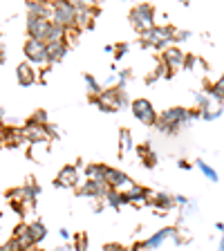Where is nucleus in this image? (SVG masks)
<instances>
[{
	"instance_id": "8",
	"label": "nucleus",
	"mask_w": 224,
	"mask_h": 251,
	"mask_svg": "<svg viewBox=\"0 0 224 251\" xmlns=\"http://www.w3.org/2000/svg\"><path fill=\"white\" fill-rule=\"evenodd\" d=\"M25 54H27V58H29V63H41V65L50 63L47 61V45L41 41H36V38H27Z\"/></svg>"
},
{
	"instance_id": "6",
	"label": "nucleus",
	"mask_w": 224,
	"mask_h": 251,
	"mask_svg": "<svg viewBox=\"0 0 224 251\" xmlns=\"http://www.w3.org/2000/svg\"><path fill=\"white\" fill-rule=\"evenodd\" d=\"M50 27H52V21H50V18H45V16L27 14V34H29V38H36V41H41V43H45L47 45Z\"/></svg>"
},
{
	"instance_id": "30",
	"label": "nucleus",
	"mask_w": 224,
	"mask_h": 251,
	"mask_svg": "<svg viewBox=\"0 0 224 251\" xmlns=\"http://www.w3.org/2000/svg\"><path fill=\"white\" fill-rule=\"evenodd\" d=\"M215 229H218L220 233H224V222H215Z\"/></svg>"
},
{
	"instance_id": "12",
	"label": "nucleus",
	"mask_w": 224,
	"mask_h": 251,
	"mask_svg": "<svg viewBox=\"0 0 224 251\" xmlns=\"http://www.w3.org/2000/svg\"><path fill=\"white\" fill-rule=\"evenodd\" d=\"M175 235H177V226H166V229H159L157 233H152L146 242H144V249H159L168 238L175 240Z\"/></svg>"
},
{
	"instance_id": "32",
	"label": "nucleus",
	"mask_w": 224,
	"mask_h": 251,
	"mask_svg": "<svg viewBox=\"0 0 224 251\" xmlns=\"http://www.w3.org/2000/svg\"><path fill=\"white\" fill-rule=\"evenodd\" d=\"M179 168H191V164H188L186 159H182V162H179Z\"/></svg>"
},
{
	"instance_id": "24",
	"label": "nucleus",
	"mask_w": 224,
	"mask_h": 251,
	"mask_svg": "<svg viewBox=\"0 0 224 251\" xmlns=\"http://www.w3.org/2000/svg\"><path fill=\"white\" fill-rule=\"evenodd\" d=\"M83 78H85V85H88V90H90V94H92V97H99V94L103 92V90H101V85H99V81H97L92 74H85Z\"/></svg>"
},
{
	"instance_id": "10",
	"label": "nucleus",
	"mask_w": 224,
	"mask_h": 251,
	"mask_svg": "<svg viewBox=\"0 0 224 251\" xmlns=\"http://www.w3.org/2000/svg\"><path fill=\"white\" fill-rule=\"evenodd\" d=\"M108 191H110L108 184L94 182V179H88V182H83L78 186V193L83 195V198H90V200H103Z\"/></svg>"
},
{
	"instance_id": "25",
	"label": "nucleus",
	"mask_w": 224,
	"mask_h": 251,
	"mask_svg": "<svg viewBox=\"0 0 224 251\" xmlns=\"http://www.w3.org/2000/svg\"><path fill=\"white\" fill-rule=\"evenodd\" d=\"M119 141H121V152H128L130 148H135V146H132V139H130V132H128V130H121L119 132Z\"/></svg>"
},
{
	"instance_id": "29",
	"label": "nucleus",
	"mask_w": 224,
	"mask_h": 251,
	"mask_svg": "<svg viewBox=\"0 0 224 251\" xmlns=\"http://www.w3.org/2000/svg\"><path fill=\"white\" fill-rule=\"evenodd\" d=\"M215 85H218V88H220V90H224V74H222V76H220V78H218V81H215Z\"/></svg>"
},
{
	"instance_id": "27",
	"label": "nucleus",
	"mask_w": 224,
	"mask_h": 251,
	"mask_svg": "<svg viewBox=\"0 0 224 251\" xmlns=\"http://www.w3.org/2000/svg\"><path fill=\"white\" fill-rule=\"evenodd\" d=\"M125 52H128V45H125V43H121L119 47H115V54H117L115 58H124V54H125Z\"/></svg>"
},
{
	"instance_id": "22",
	"label": "nucleus",
	"mask_w": 224,
	"mask_h": 251,
	"mask_svg": "<svg viewBox=\"0 0 224 251\" xmlns=\"http://www.w3.org/2000/svg\"><path fill=\"white\" fill-rule=\"evenodd\" d=\"M137 152H139V157H141V159H144V164H146L148 168H152V166H155V164H157V157H155V152H152L148 146H139V148H137Z\"/></svg>"
},
{
	"instance_id": "28",
	"label": "nucleus",
	"mask_w": 224,
	"mask_h": 251,
	"mask_svg": "<svg viewBox=\"0 0 224 251\" xmlns=\"http://www.w3.org/2000/svg\"><path fill=\"white\" fill-rule=\"evenodd\" d=\"M103 251H125V249L124 247H119V245H105Z\"/></svg>"
},
{
	"instance_id": "33",
	"label": "nucleus",
	"mask_w": 224,
	"mask_h": 251,
	"mask_svg": "<svg viewBox=\"0 0 224 251\" xmlns=\"http://www.w3.org/2000/svg\"><path fill=\"white\" fill-rule=\"evenodd\" d=\"M220 251H224V235H222V240H220Z\"/></svg>"
},
{
	"instance_id": "3",
	"label": "nucleus",
	"mask_w": 224,
	"mask_h": 251,
	"mask_svg": "<svg viewBox=\"0 0 224 251\" xmlns=\"http://www.w3.org/2000/svg\"><path fill=\"white\" fill-rule=\"evenodd\" d=\"M130 25L135 27L139 34H146L155 27V7L152 5H137L135 9L130 11Z\"/></svg>"
},
{
	"instance_id": "1",
	"label": "nucleus",
	"mask_w": 224,
	"mask_h": 251,
	"mask_svg": "<svg viewBox=\"0 0 224 251\" xmlns=\"http://www.w3.org/2000/svg\"><path fill=\"white\" fill-rule=\"evenodd\" d=\"M173 34H175V27L155 25L150 31L141 34V45L152 47V50H166V47H171V43H173Z\"/></svg>"
},
{
	"instance_id": "2",
	"label": "nucleus",
	"mask_w": 224,
	"mask_h": 251,
	"mask_svg": "<svg viewBox=\"0 0 224 251\" xmlns=\"http://www.w3.org/2000/svg\"><path fill=\"white\" fill-rule=\"evenodd\" d=\"M92 103H97L103 112H115V110L125 108L128 97H125V90L110 88V90H103L99 97H92Z\"/></svg>"
},
{
	"instance_id": "15",
	"label": "nucleus",
	"mask_w": 224,
	"mask_h": 251,
	"mask_svg": "<svg viewBox=\"0 0 224 251\" xmlns=\"http://www.w3.org/2000/svg\"><path fill=\"white\" fill-rule=\"evenodd\" d=\"M16 74H18V83L21 85H31L36 81V72L31 68V63H21L18 68H16Z\"/></svg>"
},
{
	"instance_id": "23",
	"label": "nucleus",
	"mask_w": 224,
	"mask_h": 251,
	"mask_svg": "<svg viewBox=\"0 0 224 251\" xmlns=\"http://www.w3.org/2000/svg\"><path fill=\"white\" fill-rule=\"evenodd\" d=\"M195 164H198V168H199V171H202V175H204V177H209L211 182H218V179H220V177H218V173H215L213 168L209 166V164L204 162V159H198V162H195Z\"/></svg>"
},
{
	"instance_id": "18",
	"label": "nucleus",
	"mask_w": 224,
	"mask_h": 251,
	"mask_svg": "<svg viewBox=\"0 0 224 251\" xmlns=\"http://www.w3.org/2000/svg\"><path fill=\"white\" fill-rule=\"evenodd\" d=\"M65 54H68V43L65 41L63 43H50V45H47V61L50 63L61 61Z\"/></svg>"
},
{
	"instance_id": "21",
	"label": "nucleus",
	"mask_w": 224,
	"mask_h": 251,
	"mask_svg": "<svg viewBox=\"0 0 224 251\" xmlns=\"http://www.w3.org/2000/svg\"><path fill=\"white\" fill-rule=\"evenodd\" d=\"M222 112H224V108H222L220 103H215V105H211V108L202 110L199 115H202V119H204V121H215L218 117H222Z\"/></svg>"
},
{
	"instance_id": "35",
	"label": "nucleus",
	"mask_w": 224,
	"mask_h": 251,
	"mask_svg": "<svg viewBox=\"0 0 224 251\" xmlns=\"http://www.w3.org/2000/svg\"><path fill=\"white\" fill-rule=\"evenodd\" d=\"M0 128H2V121H0Z\"/></svg>"
},
{
	"instance_id": "11",
	"label": "nucleus",
	"mask_w": 224,
	"mask_h": 251,
	"mask_svg": "<svg viewBox=\"0 0 224 251\" xmlns=\"http://www.w3.org/2000/svg\"><path fill=\"white\" fill-rule=\"evenodd\" d=\"M105 184H108V188H112V191H121V193H124V188H130L132 186L130 177H128L124 171H117V168H108Z\"/></svg>"
},
{
	"instance_id": "34",
	"label": "nucleus",
	"mask_w": 224,
	"mask_h": 251,
	"mask_svg": "<svg viewBox=\"0 0 224 251\" xmlns=\"http://www.w3.org/2000/svg\"><path fill=\"white\" fill-rule=\"evenodd\" d=\"M29 251H43V249H38V247H31V249Z\"/></svg>"
},
{
	"instance_id": "26",
	"label": "nucleus",
	"mask_w": 224,
	"mask_h": 251,
	"mask_svg": "<svg viewBox=\"0 0 224 251\" xmlns=\"http://www.w3.org/2000/svg\"><path fill=\"white\" fill-rule=\"evenodd\" d=\"M74 247H76V251H88V235H85V233H76Z\"/></svg>"
},
{
	"instance_id": "5",
	"label": "nucleus",
	"mask_w": 224,
	"mask_h": 251,
	"mask_svg": "<svg viewBox=\"0 0 224 251\" xmlns=\"http://www.w3.org/2000/svg\"><path fill=\"white\" fill-rule=\"evenodd\" d=\"M198 117H202L199 115V110H188V108H182V105H177V108H168L166 112H162V119L166 121V124H171L173 128H177V130H179V126L198 119Z\"/></svg>"
},
{
	"instance_id": "7",
	"label": "nucleus",
	"mask_w": 224,
	"mask_h": 251,
	"mask_svg": "<svg viewBox=\"0 0 224 251\" xmlns=\"http://www.w3.org/2000/svg\"><path fill=\"white\" fill-rule=\"evenodd\" d=\"M132 108V115H135V119H139L141 124H146V126H155L157 124V112L155 108H152V103L148 99H135L130 103Z\"/></svg>"
},
{
	"instance_id": "9",
	"label": "nucleus",
	"mask_w": 224,
	"mask_h": 251,
	"mask_svg": "<svg viewBox=\"0 0 224 251\" xmlns=\"http://www.w3.org/2000/svg\"><path fill=\"white\" fill-rule=\"evenodd\" d=\"M184 58H186V54H184L182 50H177V47H166L164 54H162V63L168 68L171 74L184 68Z\"/></svg>"
},
{
	"instance_id": "13",
	"label": "nucleus",
	"mask_w": 224,
	"mask_h": 251,
	"mask_svg": "<svg viewBox=\"0 0 224 251\" xmlns=\"http://www.w3.org/2000/svg\"><path fill=\"white\" fill-rule=\"evenodd\" d=\"M56 186L63 188H76L78 186V171L76 166H65L56 177Z\"/></svg>"
},
{
	"instance_id": "16",
	"label": "nucleus",
	"mask_w": 224,
	"mask_h": 251,
	"mask_svg": "<svg viewBox=\"0 0 224 251\" xmlns=\"http://www.w3.org/2000/svg\"><path fill=\"white\" fill-rule=\"evenodd\" d=\"M150 204L155 206V209H159V211H171V209H175V206H177V202H175V195H168V193L152 195Z\"/></svg>"
},
{
	"instance_id": "20",
	"label": "nucleus",
	"mask_w": 224,
	"mask_h": 251,
	"mask_svg": "<svg viewBox=\"0 0 224 251\" xmlns=\"http://www.w3.org/2000/svg\"><path fill=\"white\" fill-rule=\"evenodd\" d=\"M27 231H29L34 245H36V242H41L43 238L47 235V226L43 225V222H31V225H27Z\"/></svg>"
},
{
	"instance_id": "4",
	"label": "nucleus",
	"mask_w": 224,
	"mask_h": 251,
	"mask_svg": "<svg viewBox=\"0 0 224 251\" xmlns=\"http://www.w3.org/2000/svg\"><path fill=\"white\" fill-rule=\"evenodd\" d=\"M52 23L65 27H76V9H74V2H52Z\"/></svg>"
},
{
	"instance_id": "14",
	"label": "nucleus",
	"mask_w": 224,
	"mask_h": 251,
	"mask_svg": "<svg viewBox=\"0 0 224 251\" xmlns=\"http://www.w3.org/2000/svg\"><path fill=\"white\" fill-rule=\"evenodd\" d=\"M128 202H132V204H150V191L148 188H144V186H137V184H132L130 188H128Z\"/></svg>"
},
{
	"instance_id": "17",
	"label": "nucleus",
	"mask_w": 224,
	"mask_h": 251,
	"mask_svg": "<svg viewBox=\"0 0 224 251\" xmlns=\"http://www.w3.org/2000/svg\"><path fill=\"white\" fill-rule=\"evenodd\" d=\"M108 168L110 166H105V164H88V166H85V175H88V179H94V182H103L105 184Z\"/></svg>"
},
{
	"instance_id": "31",
	"label": "nucleus",
	"mask_w": 224,
	"mask_h": 251,
	"mask_svg": "<svg viewBox=\"0 0 224 251\" xmlns=\"http://www.w3.org/2000/svg\"><path fill=\"white\" fill-rule=\"evenodd\" d=\"M61 238H63V240H70V233L65 229H61Z\"/></svg>"
},
{
	"instance_id": "19",
	"label": "nucleus",
	"mask_w": 224,
	"mask_h": 251,
	"mask_svg": "<svg viewBox=\"0 0 224 251\" xmlns=\"http://www.w3.org/2000/svg\"><path fill=\"white\" fill-rule=\"evenodd\" d=\"M103 200H105V204H108V206H112V209H119V206L128 204V195L121 193V191H112V188L105 193Z\"/></svg>"
}]
</instances>
